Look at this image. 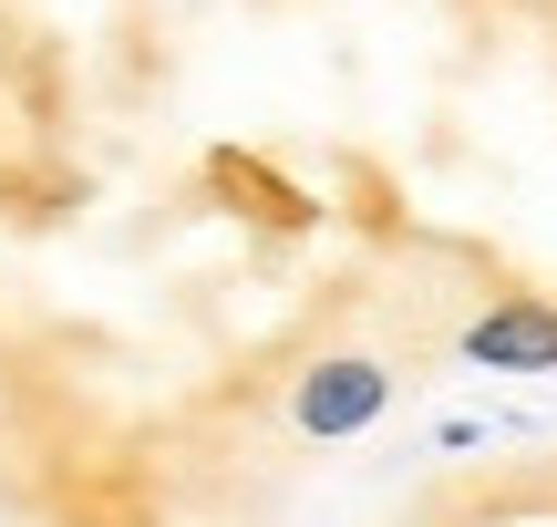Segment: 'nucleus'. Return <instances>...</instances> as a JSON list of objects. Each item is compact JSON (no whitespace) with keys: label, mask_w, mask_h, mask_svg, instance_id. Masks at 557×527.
<instances>
[{"label":"nucleus","mask_w":557,"mask_h":527,"mask_svg":"<svg viewBox=\"0 0 557 527\" xmlns=\"http://www.w3.org/2000/svg\"><path fill=\"white\" fill-rule=\"evenodd\" d=\"M382 404H393V372L372 352H320L289 383V425L299 434H361V425H382Z\"/></svg>","instance_id":"obj_1"},{"label":"nucleus","mask_w":557,"mask_h":527,"mask_svg":"<svg viewBox=\"0 0 557 527\" xmlns=\"http://www.w3.org/2000/svg\"><path fill=\"white\" fill-rule=\"evenodd\" d=\"M455 352L475 372H557V301L547 290H506V301H485L475 321H465Z\"/></svg>","instance_id":"obj_2"}]
</instances>
